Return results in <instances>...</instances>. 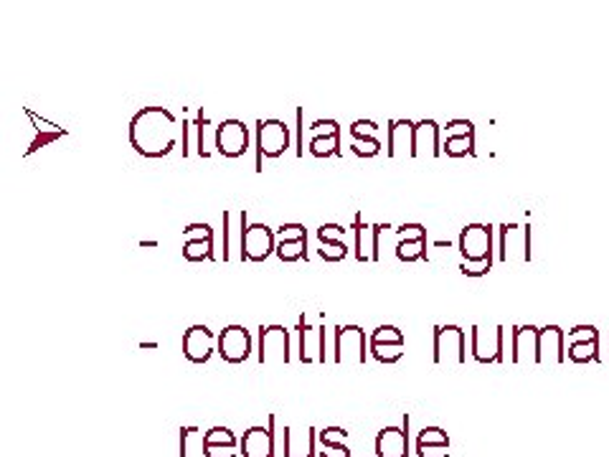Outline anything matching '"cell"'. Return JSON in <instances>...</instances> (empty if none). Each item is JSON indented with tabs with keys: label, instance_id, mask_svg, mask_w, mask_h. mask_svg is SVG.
I'll return each mask as SVG.
<instances>
[{
	"label": "cell",
	"instance_id": "1",
	"mask_svg": "<svg viewBox=\"0 0 609 457\" xmlns=\"http://www.w3.org/2000/svg\"><path fill=\"white\" fill-rule=\"evenodd\" d=\"M130 140L145 158H163L176 148V120L163 107H148L132 120Z\"/></svg>",
	"mask_w": 609,
	"mask_h": 457
},
{
	"label": "cell",
	"instance_id": "2",
	"mask_svg": "<svg viewBox=\"0 0 609 457\" xmlns=\"http://www.w3.org/2000/svg\"><path fill=\"white\" fill-rule=\"evenodd\" d=\"M259 364L287 366L290 364V331L285 325L259 328Z\"/></svg>",
	"mask_w": 609,
	"mask_h": 457
},
{
	"label": "cell",
	"instance_id": "3",
	"mask_svg": "<svg viewBox=\"0 0 609 457\" xmlns=\"http://www.w3.org/2000/svg\"><path fill=\"white\" fill-rule=\"evenodd\" d=\"M335 364H366V333L361 325H338L335 328Z\"/></svg>",
	"mask_w": 609,
	"mask_h": 457
},
{
	"label": "cell",
	"instance_id": "4",
	"mask_svg": "<svg viewBox=\"0 0 609 457\" xmlns=\"http://www.w3.org/2000/svg\"><path fill=\"white\" fill-rule=\"evenodd\" d=\"M434 361L437 364H465V333L457 325H442L434 333Z\"/></svg>",
	"mask_w": 609,
	"mask_h": 457
},
{
	"label": "cell",
	"instance_id": "5",
	"mask_svg": "<svg viewBox=\"0 0 609 457\" xmlns=\"http://www.w3.org/2000/svg\"><path fill=\"white\" fill-rule=\"evenodd\" d=\"M302 364H325V325H313L305 315L297 323Z\"/></svg>",
	"mask_w": 609,
	"mask_h": 457
},
{
	"label": "cell",
	"instance_id": "6",
	"mask_svg": "<svg viewBox=\"0 0 609 457\" xmlns=\"http://www.w3.org/2000/svg\"><path fill=\"white\" fill-rule=\"evenodd\" d=\"M252 353V338L244 325H229L219 336V356L226 364H242Z\"/></svg>",
	"mask_w": 609,
	"mask_h": 457
},
{
	"label": "cell",
	"instance_id": "7",
	"mask_svg": "<svg viewBox=\"0 0 609 457\" xmlns=\"http://www.w3.org/2000/svg\"><path fill=\"white\" fill-rule=\"evenodd\" d=\"M275 232L264 224L247 226V232H242V257L252 259V262H264L275 247Z\"/></svg>",
	"mask_w": 609,
	"mask_h": 457
},
{
	"label": "cell",
	"instance_id": "8",
	"mask_svg": "<svg viewBox=\"0 0 609 457\" xmlns=\"http://www.w3.org/2000/svg\"><path fill=\"white\" fill-rule=\"evenodd\" d=\"M214 346L216 338L206 325H191L186 336H183V356H186L191 364H206V361L214 356Z\"/></svg>",
	"mask_w": 609,
	"mask_h": 457
},
{
	"label": "cell",
	"instance_id": "9",
	"mask_svg": "<svg viewBox=\"0 0 609 457\" xmlns=\"http://www.w3.org/2000/svg\"><path fill=\"white\" fill-rule=\"evenodd\" d=\"M275 414H269V427H249L242 437V455L244 457H275Z\"/></svg>",
	"mask_w": 609,
	"mask_h": 457
},
{
	"label": "cell",
	"instance_id": "10",
	"mask_svg": "<svg viewBox=\"0 0 609 457\" xmlns=\"http://www.w3.org/2000/svg\"><path fill=\"white\" fill-rule=\"evenodd\" d=\"M290 148V130L285 122L267 120L259 122V158H277Z\"/></svg>",
	"mask_w": 609,
	"mask_h": 457
},
{
	"label": "cell",
	"instance_id": "11",
	"mask_svg": "<svg viewBox=\"0 0 609 457\" xmlns=\"http://www.w3.org/2000/svg\"><path fill=\"white\" fill-rule=\"evenodd\" d=\"M247 145L249 133L244 122L226 120L224 125L219 127V133H216V148H219L221 155H226V158H239V155L247 153Z\"/></svg>",
	"mask_w": 609,
	"mask_h": 457
},
{
	"label": "cell",
	"instance_id": "12",
	"mask_svg": "<svg viewBox=\"0 0 609 457\" xmlns=\"http://www.w3.org/2000/svg\"><path fill=\"white\" fill-rule=\"evenodd\" d=\"M376 457H409V417H404V427H386L379 432Z\"/></svg>",
	"mask_w": 609,
	"mask_h": 457
},
{
	"label": "cell",
	"instance_id": "13",
	"mask_svg": "<svg viewBox=\"0 0 609 457\" xmlns=\"http://www.w3.org/2000/svg\"><path fill=\"white\" fill-rule=\"evenodd\" d=\"M490 229L483 224H472L467 226L465 232L460 237V249L470 262H478V259H488L490 257Z\"/></svg>",
	"mask_w": 609,
	"mask_h": 457
},
{
	"label": "cell",
	"instance_id": "14",
	"mask_svg": "<svg viewBox=\"0 0 609 457\" xmlns=\"http://www.w3.org/2000/svg\"><path fill=\"white\" fill-rule=\"evenodd\" d=\"M384 226L363 224L356 216V257L358 262H376L379 259V232Z\"/></svg>",
	"mask_w": 609,
	"mask_h": 457
},
{
	"label": "cell",
	"instance_id": "15",
	"mask_svg": "<svg viewBox=\"0 0 609 457\" xmlns=\"http://www.w3.org/2000/svg\"><path fill=\"white\" fill-rule=\"evenodd\" d=\"M315 440L318 432L313 427H285V457H315Z\"/></svg>",
	"mask_w": 609,
	"mask_h": 457
},
{
	"label": "cell",
	"instance_id": "16",
	"mask_svg": "<svg viewBox=\"0 0 609 457\" xmlns=\"http://www.w3.org/2000/svg\"><path fill=\"white\" fill-rule=\"evenodd\" d=\"M472 351L478 361H495L500 356V333H485L483 328H475V343H472Z\"/></svg>",
	"mask_w": 609,
	"mask_h": 457
},
{
	"label": "cell",
	"instance_id": "17",
	"mask_svg": "<svg viewBox=\"0 0 609 457\" xmlns=\"http://www.w3.org/2000/svg\"><path fill=\"white\" fill-rule=\"evenodd\" d=\"M406 148H412V155H414L412 125H409V122H394V125H391V133H389V155L391 158H396L399 150H406Z\"/></svg>",
	"mask_w": 609,
	"mask_h": 457
},
{
	"label": "cell",
	"instance_id": "18",
	"mask_svg": "<svg viewBox=\"0 0 609 457\" xmlns=\"http://www.w3.org/2000/svg\"><path fill=\"white\" fill-rule=\"evenodd\" d=\"M528 356L533 358V361H541V353H538V336L533 328H521V331L516 333V361H523Z\"/></svg>",
	"mask_w": 609,
	"mask_h": 457
},
{
	"label": "cell",
	"instance_id": "19",
	"mask_svg": "<svg viewBox=\"0 0 609 457\" xmlns=\"http://www.w3.org/2000/svg\"><path fill=\"white\" fill-rule=\"evenodd\" d=\"M183 257L188 262H198V259H214V242L211 239H193V242L183 244Z\"/></svg>",
	"mask_w": 609,
	"mask_h": 457
},
{
	"label": "cell",
	"instance_id": "20",
	"mask_svg": "<svg viewBox=\"0 0 609 457\" xmlns=\"http://www.w3.org/2000/svg\"><path fill=\"white\" fill-rule=\"evenodd\" d=\"M371 356L381 364H396L404 356V346L401 343H371Z\"/></svg>",
	"mask_w": 609,
	"mask_h": 457
},
{
	"label": "cell",
	"instance_id": "21",
	"mask_svg": "<svg viewBox=\"0 0 609 457\" xmlns=\"http://www.w3.org/2000/svg\"><path fill=\"white\" fill-rule=\"evenodd\" d=\"M310 153H313L315 158L338 155V135H315L313 143H310Z\"/></svg>",
	"mask_w": 609,
	"mask_h": 457
},
{
	"label": "cell",
	"instance_id": "22",
	"mask_svg": "<svg viewBox=\"0 0 609 457\" xmlns=\"http://www.w3.org/2000/svg\"><path fill=\"white\" fill-rule=\"evenodd\" d=\"M437 130H434L432 122H424L417 127V138H414V155L419 153V148H429V153L437 155Z\"/></svg>",
	"mask_w": 609,
	"mask_h": 457
},
{
	"label": "cell",
	"instance_id": "23",
	"mask_svg": "<svg viewBox=\"0 0 609 457\" xmlns=\"http://www.w3.org/2000/svg\"><path fill=\"white\" fill-rule=\"evenodd\" d=\"M305 249H308V239H300V242H280L277 244V257H280L282 262H295V259H300L302 254H305Z\"/></svg>",
	"mask_w": 609,
	"mask_h": 457
},
{
	"label": "cell",
	"instance_id": "24",
	"mask_svg": "<svg viewBox=\"0 0 609 457\" xmlns=\"http://www.w3.org/2000/svg\"><path fill=\"white\" fill-rule=\"evenodd\" d=\"M206 445H231L236 447V435L229 430V427H211L206 435H203Z\"/></svg>",
	"mask_w": 609,
	"mask_h": 457
},
{
	"label": "cell",
	"instance_id": "25",
	"mask_svg": "<svg viewBox=\"0 0 609 457\" xmlns=\"http://www.w3.org/2000/svg\"><path fill=\"white\" fill-rule=\"evenodd\" d=\"M371 343H401L404 346V333L399 328H394V325H381V328H376L371 333Z\"/></svg>",
	"mask_w": 609,
	"mask_h": 457
},
{
	"label": "cell",
	"instance_id": "26",
	"mask_svg": "<svg viewBox=\"0 0 609 457\" xmlns=\"http://www.w3.org/2000/svg\"><path fill=\"white\" fill-rule=\"evenodd\" d=\"M277 242H300V239H308V232L302 224H285L277 229Z\"/></svg>",
	"mask_w": 609,
	"mask_h": 457
},
{
	"label": "cell",
	"instance_id": "27",
	"mask_svg": "<svg viewBox=\"0 0 609 457\" xmlns=\"http://www.w3.org/2000/svg\"><path fill=\"white\" fill-rule=\"evenodd\" d=\"M320 244H323L320 257H323L325 262H341V259H346L348 254L346 242H320Z\"/></svg>",
	"mask_w": 609,
	"mask_h": 457
},
{
	"label": "cell",
	"instance_id": "28",
	"mask_svg": "<svg viewBox=\"0 0 609 457\" xmlns=\"http://www.w3.org/2000/svg\"><path fill=\"white\" fill-rule=\"evenodd\" d=\"M417 445H450V437H447L445 430H439V427H427V430L419 432Z\"/></svg>",
	"mask_w": 609,
	"mask_h": 457
},
{
	"label": "cell",
	"instance_id": "29",
	"mask_svg": "<svg viewBox=\"0 0 609 457\" xmlns=\"http://www.w3.org/2000/svg\"><path fill=\"white\" fill-rule=\"evenodd\" d=\"M320 445H346L348 432L343 427H325L323 432H318Z\"/></svg>",
	"mask_w": 609,
	"mask_h": 457
},
{
	"label": "cell",
	"instance_id": "30",
	"mask_svg": "<svg viewBox=\"0 0 609 457\" xmlns=\"http://www.w3.org/2000/svg\"><path fill=\"white\" fill-rule=\"evenodd\" d=\"M422 249H424V239H417V242H401L396 254H399L401 262H414V259L422 257Z\"/></svg>",
	"mask_w": 609,
	"mask_h": 457
},
{
	"label": "cell",
	"instance_id": "31",
	"mask_svg": "<svg viewBox=\"0 0 609 457\" xmlns=\"http://www.w3.org/2000/svg\"><path fill=\"white\" fill-rule=\"evenodd\" d=\"M343 234H346V229L338 224H325L318 229L320 242H343Z\"/></svg>",
	"mask_w": 609,
	"mask_h": 457
},
{
	"label": "cell",
	"instance_id": "32",
	"mask_svg": "<svg viewBox=\"0 0 609 457\" xmlns=\"http://www.w3.org/2000/svg\"><path fill=\"white\" fill-rule=\"evenodd\" d=\"M183 239L193 242V239H211V226L209 224H191L183 229Z\"/></svg>",
	"mask_w": 609,
	"mask_h": 457
},
{
	"label": "cell",
	"instance_id": "33",
	"mask_svg": "<svg viewBox=\"0 0 609 457\" xmlns=\"http://www.w3.org/2000/svg\"><path fill=\"white\" fill-rule=\"evenodd\" d=\"M401 242H417V239H424V229L419 224H404L399 229Z\"/></svg>",
	"mask_w": 609,
	"mask_h": 457
},
{
	"label": "cell",
	"instance_id": "34",
	"mask_svg": "<svg viewBox=\"0 0 609 457\" xmlns=\"http://www.w3.org/2000/svg\"><path fill=\"white\" fill-rule=\"evenodd\" d=\"M450 445H417L419 457H447Z\"/></svg>",
	"mask_w": 609,
	"mask_h": 457
},
{
	"label": "cell",
	"instance_id": "35",
	"mask_svg": "<svg viewBox=\"0 0 609 457\" xmlns=\"http://www.w3.org/2000/svg\"><path fill=\"white\" fill-rule=\"evenodd\" d=\"M206 457H236L239 452H236V447L231 445H206Z\"/></svg>",
	"mask_w": 609,
	"mask_h": 457
},
{
	"label": "cell",
	"instance_id": "36",
	"mask_svg": "<svg viewBox=\"0 0 609 457\" xmlns=\"http://www.w3.org/2000/svg\"><path fill=\"white\" fill-rule=\"evenodd\" d=\"M320 457H351V450L346 445H323Z\"/></svg>",
	"mask_w": 609,
	"mask_h": 457
},
{
	"label": "cell",
	"instance_id": "37",
	"mask_svg": "<svg viewBox=\"0 0 609 457\" xmlns=\"http://www.w3.org/2000/svg\"><path fill=\"white\" fill-rule=\"evenodd\" d=\"M488 267H490V257L478 259V262H470V259H467V265L462 267V272H465V275H480V272H485Z\"/></svg>",
	"mask_w": 609,
	"mask_h": 457
},
{
	"label": "cell",
	"instance_id": "38",
	"mask_svg": "<svg viewBox=\"0 0 609 457\" xmlns=\"http://www.w3.org/2000/svg\"><path fill=\"white\" fill-rule=\"evenodd\" d=\"M313 130L318 135H338V122L328 120V122H315Z\"/></svg>",
	"mask_w": 609,
	"mask_h": 457
},
{
	"label": "cell",
	"instance_id": "39",
	"mask_svg": "<svg viewBox=\"0 0 609 457\" xmlns=\"http://www.w3.org/2000/svg\"><path fill=\"white\" fill-rule=\"evenodd\" d=\"M379 148H381L379 143H366V145L358 143V145H353V153H356V155H366V158H374V155L379 153Z\"/></svg>",
	"mask_w": 609,
	"mask_h": 457
},
{
	"label": "cell",
	"instance_id": "40",
	"mask_svg": "<svg viewBox=\"0 0 609 457\" xmlns=\"http://www.w3.org/2000/svg\"><path fill=\"white\" fill-rule=\"evenodd\" d=\"M465 148H470V140H452V143L447 145V153L460 155V153H465Z\"/></svg>",
	"mask_w": 609,
	"mask_h": 457
},
{
	"label": "cell",
	"instance_id": "41",
	"mask_svg": "<svg viewBox=\"0 0 609 457\" xmlns=\"http://www.w3.org/2000/svg\"><path fill=\"white\" fill-rule=\"evenodd\" d=\"M140 348H145V351H153V348H158V343H140Z\"/></svg>",
	"mask_w": 609,
	"mask_h": 457
}]
</instances>
